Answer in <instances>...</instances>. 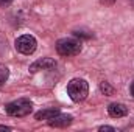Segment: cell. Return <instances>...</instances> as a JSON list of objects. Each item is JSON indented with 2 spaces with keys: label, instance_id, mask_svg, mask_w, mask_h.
I'll return each mask as SVG.
<instances>
[{
  "label": "cell",
  "instance_id": "obj_13",
  "mask_svg": "<svg viewBox=\"0 0 134 132\" xmlns=\"http://www.w3.org/2000/svg\"><path fill=\"white\" fill-rule=\"evenodd\" d=\"M11 3H13V0H0V6H8Z\"/></svg>",
  "mask_w": 134,
  "mask_h": 132
},
{
  "label": "cell",
  "instance_id": "obj_14",
  "mask_svg": "<svg viewBox=\"0 0 134 132\" xmlns=\"http://www.w3.org/2000/svg\"><path fill=\"white\" fill-rule=\"evenodd\" d=\"M100 2H101V3H104V5H112L115 0H100Z\"/></svg>",
  "mask_w": 134,
  "mask_h": 132
},
{
  "label": "cell",
  "instance_id": "obj_17",
  "mask_svg": "<svg viewBox=\"0 0 134 132\" xmlns=\"http://www.w3.org/2000/svg\"><path fill=\"white\" fill-rule=\"evenodd\" d=\"M130 3H131V6L134 8V0H130Z\"/></svg>",
  "mask_w": 134,
  "mask_h": 132
},
{
  "label": "cell",
  "instance_id": "obj_3",
  "mask_svg": "<svg viewBox=\"0 0 134 132\" xmlns=\"http://www.w3.org/2000/svg\"><path fill=\"white\" fill-rule=\"evenodd\" d=\"M56 51L61 56H75L81 51V42L76 39H59L56 42Z\"/></svg>",
  "mask_w": 134,
  "mask_h": 132
},
{
  "label": "cell",
  "instance_id": "obj_1",
  "mask_svg": "<svg viewBox=\"0 0 134 132\" xmlns=\"http://www.w3.org/2000/svg\"><path fill=\"white\" fill-rule=\"evenodd\" d=\"M67 93L72 98V101H75V103L84 101L87 98V93H89V84L84 79L75 78L67 84Z\"/></svg>",
  "mask_w": 134,
  "mask_h": 132
},
{
  "label": "cell",
  "instance_id": "obj_16",
  "mask_svg": "<svg viewBox=\"0 0 134 132\" xmlns=\"http://www.w3.org/2000/svg\"><path fill=\"white\" fill-rule=\"evenodd\" d=\"M131 95H133V97H134V82H133V84H131Z\"/></svg>",
  "mask_w": 134,
  "mask_h": 132
},
{
  "label": "cell",
  "instance_id": "obj_2",
  "mask_svg": "<svg viewBox=\"0 0 134 132\" xmlns=\"http://www.w3.org/2000/svg\"><path fill=\"white\" fill-rule=\"evenodd\" d=\"M5 110L8 115L11 117H27L31 110H33V103L30 99H25V98H20V99H16V101H11L5 106Z\"/></svg>",
  "mask_w": 134,
  "mask_h": 132
},
{
  "label": "cell",
  "instance_id": "obj_10",
  "mask_svg": "<svg viewBox=\"0 0 134 132\" xmlns=\"http://www.w3.org/2000/svg\"><path fill=\"white\" fill-rule=\"evenodd\" d=\"M8 76H9V70H8V67L0 65V86H3V84L6 82Z\"/></svg>",
  "mask_w": 134,
  "mask_h": 132
},
{
  "label": "cell",
  "instance_id": "obj_11",
  "mask_svg": "<svg viewBox=\"0 0 134 132\" xmlns=\"http://www.w3.org/2000/svg\"><path fill=\"white\" fill-rule=\"evenodd\" d=\"M73 34L76 36V37H84V39H89L92 34H86L84 31H73Z\"/></svg>",
  "mask_w": 134,
  "mask_h": 132
},
{
  "label": "cell",
  "instance_id": "obj_8",
  "mask_svg": "<svg viewBox=\"0 0 134 132\" xmlns=\"http://www.w3.org/2000/svg\"><path fill=\"white\" fill-rule=\"evenodd\" d=\"M56 113H59V109L58 107H52V109H45V110H41V112H37L36 115H34V118L36 120H50L52 117H55Z\"/></svg>",
  "mask_w": 134,
  "mask_h": 132
},
{
  "label": "cell",
  "instance_id": "obj_12",
  "mask_svg": "<svg viewBox=\"0 0 134 132\" xmlns=\"http://www.w3.org/2000/svg\"><path fill=\"white\" fill-rule=\"evenodd\" d=\"M98 131H101V132H104V131H115V128H112V126H100V129Z\"/></svg>",
  "mask_w": 134,
  "mask_h": 132
},
{
  "label": "cell",
  "instance_id": "obj_7",
  "mask_svg": "<svg viewBox=\"0 0 134 132\" xmlns=\"http://www.w3.org/2000/svg\"><path fill=\"white\" fill-rule=\"evenodd\" d=\"M108 113L112 118H122V117L128 115V107L125 104H122V103H112L108 107Z\"/></svg>",
  "mask_w": 134,
  "mask_h": 132
},
{
  "label": "cell",
  "instance_id": "obj_15",
  "mask_svg": "<svg viewBox=\"0 0 134 132\" xmlns=\"http://www.w3.org/2000/svg\"><path fill=\"white\" fill-rule=\"evenodd\" d=\"M0 131H11V128H8V126H0Z\"/></svg>",
  "mask_w": 134,
  "mask_h": 132
},
{
  "label": "cell",
  "instance_id": "obj_9",
  "mask_svg": "<svg viewBox=\"0 0 134 132\" xmlns=\"http://www.w3.org/2000/svg\"><path fill=\"white\" fill-rule=\"evenodd\" d=\"M100 92L103 93V95H108V97H109V95H112V93H114V87H112L109 82H106V81H104V82H101V84H100Z\"/></svg>",
  "mask_w": 134,
  "mask_h": 132
},
{
  "label": "cell",
  "instance_id": "obj_5",
  "mask_svg": "<svg viewBox=\"0 0 134 132\" xmlns=\"http://www.w3.org/2000/svg\"><path fill=\"white\" fill-rule=\"evenodd\" d=\"M48 121V124L52 126V128H67V126H70L72 124V121H73V117L72 115H67V113H56L55 117H52L50 120H47Z\"/></svg>",
  "mask_w": 134,
  "mask_h": 132
},
{
  "label": "cell",
  "instance_id": "obj_6",
  "mask_svg": "<svg viewBox=\"0 0 134 132\" xmlns=\"http://www.w3.org/2000/svg\"><path fill=\"white\" fill-rule=\"evenodd\" d=\"M56 67V62L53 61V59H50V58H42V59H37L36 62H33L31 65H30V71L31 73H36V71H39V70H52V68H55Z\"/></svg>",
  "mask_w": 134,
  "mask_h": 132
},
{
  "label": "cell",
  "instance_id": "obj_4",
  "mask_svg": "<svg viewBox=\"0 0 134 132\" xmlns=\"http://www.w3.org/2000/svg\"><path fill=\"white\" fill-rule=\"evenodd\" d=\"M36 45H37L36 39L30 34H24V36L17 37V40H16V50L22 55H33L36 50Z\"/></svg>",
  "mask_w": 134,
  "mask_h": 132
}]
</instances>
